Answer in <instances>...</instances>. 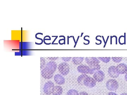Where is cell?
<instances>
[{
	"instance_id": "cell-12",
	"label": "cell",
	"mask_w": 127,
	"mask_h": 95,
	"mask_svg": "<svg viewBox=\"0 0 127 95\" xmlns=\"http://www.w3.org/2000/svg\"><path fill=\"white\" fill-rule=\"evenodd\" d=\"M63 90L61 87L57 86H55L53 91L52 94L53 95H61L63 93Z\"/></svg>"
},
{
	"instance_id": "cell-13",
	"label": "cell",
	"mask_w": 127,
	"mask_h": 95,
	"mask_svg": "<svg viewBox=\"0 0 127 95\" xmlns=\"http://www.w3.org/2000/svg\"><path fill=\"white\" fill-rule=\"evenodd\" d=\"M83 57H74L72 59V62L75 65H80L84 60Z\"/></svg>"
},
{
	"instance_id": "cell-2",
	"label": "cell",
	"mask_w": 127,
	"mask_h": 95,
	"mask_svg": "<svg viewBox=\"0 0 127 95\" xmlns=\"http://www.w3.org/2000/svg\"><path fill=\"white\" fill-rule=\"evenodd\" d=\"M58 70L62 75H66L70 71L69 65L66 62H63L58 66Z\"/></svg>"
},
{
	"instance_id": "cell-17",
	"label": "cell",
	"mask_w": 127,
	"mask_h": 95,
	"mask_svg": "<svg viewBox=\"0 0 127 95\" xmlns=\"http://www.w3.org/2000/svg\"><path fill=\"white\" fill-rule=\"evenodd\" d=\"M111 58L113 61L116 63L120 62L123 59V57H112Z\"/></svg>"
},
{
	"instance_id": "cell-15",
	"label": "cell",
	"mask_w": 127,
	"mask_h": 95,
	"mask_svg": "<svg viewBox=\"0 0 127 95\" xmlns=\"http://www.w3.org/2000/svg\"><path fill=\"white\" fill-rule=\"evenodd\" d=\"M98 58L101 61L106 63L109 62L111 60V58L110 57H98Z\"/></svg>"
},
{
	"instance_id": "cell-6",
	"label": "cell",
	"mask_w": 127,
	"mask_h": 95,
	"mask_svg": "<svg viewBox=\"0 0 127 95\" xmlns=\"http://www.w3.org/2000/svg\"><path fill=\"white\" fill-rule=\"evenodd\" d=\"M105 75L102 71H97L93 75V78L96 82H101L104 80Z\"/></svg>"
},
{
	"instance_id": "cell-11",
	"label": "cell",
	"mask_w": 127,
	"mask_h": 95,
	"mask_svg": "<svg viewBox=\"0 0 127 95\" xmlns=\"http://www.w3.org/2000/svg\"><path fill=\"white\" fill-rule=\"evenodd\" d=\"M85 61L87 64L88 65L91 64H94V63H99L100 61L96 57H86Z\"/></svg>"
},
{
	"instance_id": "cell-22",
	"label": "cell",
	"mask_w": 127,
	"mask_h": 95,
	"mask_svg": "<svg viewBox=\"0 0 127 95\" xmlns=\"http://www.w3.org/2000/svg\"><path fill=\"white\" fill-rule=\"evenodd\" d=\"M107 95H118L117 94H116V93H114V92H109L108 94Z\"/></svg>"
},
{
	"instance_id": "cell-5",
	"label": "cell",
	"mask_w": 127,
	"mask_h": 95,
	"mask_svg": "<svg viewBox=\"0 0 127 95\" xmlns=\"http://www.w3.org/2000/svg\"><path fill=\"white\" fill-rule=\"evenodd\" d=\"M108 74L111 77L113 78H117L120 74L118 71L116 67L113 66H110L108 68Z\"/></svg>"
},
{
	"instance_id": "cell-24",
	"label": "cell",
	"mask_w": 127,
	"mask_h": 95,
	"mask_svg": "<svg viewBox=\"0 0 127 95\" xmlns=\"http://www.w3.org/2000/svg\"><path fill=\"white\" fill-rule=\"evenodd\" d=\"M120 95H127V93H122Z\"/></svg>"
},
{
	"instance_id": "cell-1",
	"label": "cell",
	"mask_w": 127,
	"mask_h": 95,
	"mask_svg": "<svg viewBox=\"0 0 127 95\" xmlns=\"http://www.w3.org/2000/svg\"><path fill=\"white\" fill-rule=\"evenodd\" d=\"M57 64L55 61L48 62L46 63L42 70H41V75L43 78L49 79L52 78L54 73L56 70Z\"/></svg>"
},
{
	"instance_id": "cell-7",
	"label": "cell",
	"mask_w": 127,
	"mask_h": 95,
	"mask_svg": "<svg viewBox=\"0 0 127 95\" xmlns=\"http://www.w3.org/2000/svg\"><path fill=\"white\" fill-rule=\"evenodd\" d=\"M84 85L89 88H92L96 85V81L94 78L88 76L86 77L84 81Z\"/></svg>"
},
{
	"instance_id": "cell-23",
	"label": "cell",
	"mask_w": 127,
	"mask_h": 95,
	"mask_svg": "<svg viewBox=\"0 0 127 95\" xmlns=\"http://www.w3.org/2000/svg\"><path fill=\"white\" fill-rule=\"evenodd\" d=\"M125 80H126V81H127V73H126V74H125Z\"/></svg>"
},
{
	"instance_id": "cell-14",
	"label": "cell",
	"mask_w": 127,
	"mask_h": 95,
	"mask_svg": "<svg viewBox=\"0 0 127 95\" xmlns=\"http://www.w3.org/2000/svg\"><path fill=\"white\" fill-rule=\"evenodd\" d=\"M88 76V75L85 74H83L79 76L77 79V81L79 84L81 85H84V80L87 76Z\"/></svg>"
},
{
	"instance_id": "cell-20",
	"label": "cell",
	"mask_w": 127,
	"mask_h": 95,
	"mask_svg": "<svg viewBox=\"0 0 127 95\" xmlns=\"http://www.w3.org/2000/svg\"><path fill=\"white\" fill-rule=\"evenodd\" d=\"M47 59H49L50 61H55L59 58V57H47Z\"/></svg>"
},
{
	"instance_id": "cell-19",
	"label": "cell",
	"mask_w": 127,
	"mask_h": 95,
	"mask_svg": "<svg viewBox=\"0 0 127 95\" xmlns=\"http://www.w3.org/2000/svg\"><path fill=\"white\" fill-rule=\"evenodd\" d=\"M62 59L65 62H68L71 60V57H62Z\"/></svg>"
},
{
	"instance_id": "cell-9",
	"label": "cell",
	"mask_w": 127,
	"mask_h": 95,
	"mask_svg": "<svg viewBox=\"0 0 127 95\" xmlns=\"http://www.w3.org/2000/svg\"><path fill=\"white\" fill-rule=\"evenodd\" d=\"M118 71L120 74H125L127 72V66L124 63H120L116 66Z\"/></svg>"
},
{
	"instance_id": "cell-21",
	"label": "cell",
	"mask_w": 127,
	"mask_h": 95,
	"mask_svg": "<svg viewBox=\"0 0 127 95\" xmlns=\"http://www.w3.org/2000/svg\"><path fill=\"white\" fill-rule=\"evenodd\" d=\"M89 95L87 93H86V92H81L79 94V95Z\"/></svg>"
},
{
	"instance_id": "cell-4",
	"label": "cell",
	"mask_w": 127,
	"mask_h": 95,
	"mask_svg": "<svg viewBox=\"0 0 127 95\" xmlns=\"http://www.w3.org/2000/svg\"><path fill=\"white\" fill-rule=\"evenodd\" d=\"M54 87V84L52 82L48 81L46 82L43 86V92L47 95H51L52 94Z\"/></svg>"
},
{
	"instance_id": "cell-16",
	"label": "cell",
	"mask_w": 127,
	"mask_h": 95,
	"mask_svg": "<svg viewBox=\"0 0 127 95\" xmlns=\"http://www.w3.org/2000/svg\"><path fill=\"white\" fill-rule=\"evenodd\" d=\"M79 93L77 91L74 89H72L68 91L67 95H78Z\"/></svg>"
},
{
	"instance_id": "cell-18",
	"label": "cell",
	"mask_w": 127,
	"mask_h": 95,
	"mask_svg": "<svg viewBox=\"0 0 127 95\" xmlns=\"http://www.w3.org/2000/svg\"><path fill=\"white\" fill-rule=\"evenodd\" d=\"M46 60L44 58L41 57V70L43 68L44 66L45 65Z\"/></svg>"
},
{
	"instance_id": "cell-3",
	"label": "cell",
	"mask_w": 127,
	"mask_h": 95,
	"mask_svg": "<svg viewBox=\"0 0 127 95\" xmlns=\"http://www.w3.org/2000/svg\"><path fill=\"white\" fill-rule=\"evenodd\" d=\"M106 86L108 90L113 91H116L118 88V82L115 79H110L106 82Z\"/></svg>"
},
{
	"instance_id": "cell-8",
	"label": "cell",
	"mask_w": 127,
	"mask_h": 95,
	"mask_svg": "<svg viewBox=\"0 0 127 95\" xmlns=\"http://www.w3.org/2000/svg\"><path fill=\"white\" fill-rule=\"evenodd\" d=\"M77 70L80 73L85 74H90L91 72V70L88 66L82 64L79 65L78 67Z\"/></svg>"
},
{
	"instance_id": "cell-10",
	"label": "cell",
	"mask_w": 127,
	"mask_h": 95,
	"mask_svg": "<svg viewBox=\"0 0 127 95\" xmlns=\"http://www.w3.org/2000/svg\"><path fill=\"white\" fill-rule=\"evenodd\" d=\"M54 79L56 83L59 85H62L65 83V78L62 74H57L55 75L54 77Z\"/></svg>"
}]
</instances>
